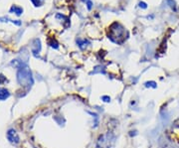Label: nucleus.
Listing matches in <instances>:
<instances>
[{
    "instance_id": "1",
    "label": "nucleus",
    "mask_w": 179,
    "mask_h": 148,
    "mask_svg": "<svg viewBox=\"0 0 179 148\" xmlns=\"http://www.w3.org/2000/svg\"><path fill=\"white\" fill-rule=\"evenodd\" d=\"M18 82L21 85H30L32 84V77H31V72L28 68H22V69L19 70L18 72Z\"/></svg>"
},
{
    "instance_id": "2",
    "label": "nucleus",
    "mask_w": 179,
    "mask_h": 148,
    "mask_svg": "<svg viewBox=\"0 0 179 148\" xmlns=\"http://www.w3.org/2000/svg\"><path fill=\"white\" fill-rule=\"evenodd\" d=\"M7 137H8V139L10 140L11 142H15V143H18L19 142V137L18 135H17L16 131L15 130H9L8 133H7Z\"/></svg>"
},
{
    "instance_id": "3",
    "label": "nucleus",
    "mask_w": 179,
    "mask_h": 148,
    "mask_svg": "<svg viewBox=\"0 0 179 148\" xmlns=\"http://www.w3.org/2000/svg\"><path fill=\"white\" fill-rule=\"evenodd\" d=\"M9 97V92L5 89H0V100H4Z\"/></svg>"
},
{
    "instance_id": "4",
    "label": "nucleus",
    "mask_w": 179,
    "mask_h": 148,
    "mask_svg": "<svg viewBox=\"0 0 179 148\" xmlns=\"http://www.w3.org/2000/svg\"><path fill=\"white\" fill-rule=\"evenodd\" d=\"M12 11H13V10H14V11L15 12H16V14L17 15H20V14H21L22 13V9L21 8H19V7H16V6H13V7H12Z\"/></svg>"
},
{
    "instance_id": "5",
    "label": "nucleus",
    "mask_w": 179,
    "mask_h": 148,
    "mask_svg": "<svg viewBox=\"0 0 179 148\" xmlns=\"http://www.w3.org/2000/svg\"><path fill=\"white\" fill-rule=\"evenodd\" d=\"M103 99H105V101H110V97H103Z\"/></svg>"
}]
</instances>
